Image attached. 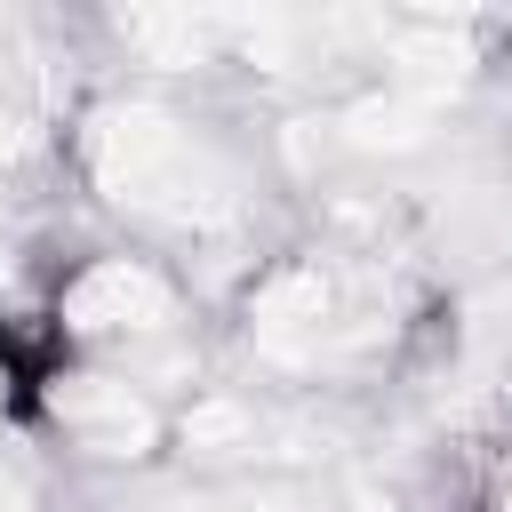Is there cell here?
<instances>
[{
  "mask_svg": "<svg viewBox=\"0 0 512 512\" xmlns=\"http://www.w3.org/2000/svg\"><path fill=\"white\" fill-rule=\"evenodd\" d=\"M168 312H176V296L144 256H88L56 296V328L64 336H96V344L152 336V328H168Z\"/></svg>",
  "mask_w": 512,
  "mask_h": 512,
  "instance_id": "obj_1",
  "label": "cell"
}]
</instances>
